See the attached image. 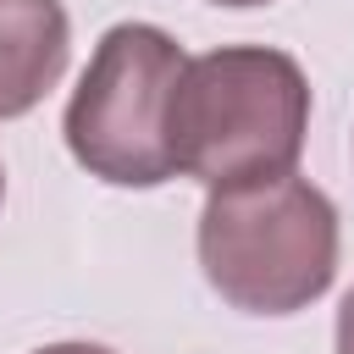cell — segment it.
<instances>
[{
	"label": "cell",
	"instance_id": "3957f363",
	"mask_svg": "<svg viewBox=\"0 0 354 354\" xmlns=\"http://www.w3.org/2000/svg\"><path fill=\"white\" fill-rule=\"evenodd\" d=\"M188 55L171 33L149 22H116L66 105V149L72 160L116 188H155L171 177V88Z\"/></svg>",
	"mask_w": 354,
	"mask_h": 354
},
{
	"label": "cell",
	"instance_id": "7a4b0ae2",
	"mask_svg": "<svg viewBox=\"0 0 354 354\" xmlns=\"http://www.w3.org/2000/svg\"><path fill=\"white\" fill-rule=\"evenodd\" d=\"M205 282L249 315H293L332 288L337 210L304 177L216 188L199 210Z\"/></svg>",
	"mask_w": 354,
	"mask_h": 354
},
{
	"label": "cell",
	"instance_id": "277c9868",
	"mask_svg": "<svg viewBox=\"0 0 354 354\" xmlns=\"http://www.w3.org/2000/svg\"><path fill=\"white\" fill-rule=\"evenodd\" d=\"M72 28L61 0H0V122L33 111L66 72Z\"/></svg>",
	"mask_w": 354,
	"mask_h": 354
},
{
	"label": "cell",
	"instance_id": "5b68a950",
	"mask_svg": "<svg viewBox=\"0 0 354 354\" xmlns=\"http://www.w3.org/2000/svg\"><path fill=\"white\" fill-rule=\"evenodd\" d=\"M337 354H354V288H348V299L337 310Z\"/></svg>",
	"mask_w": 354,
	"mask_h": 354
},
{
	"label": "cell",
	"instance_id": "6da1fadb",
	"mask_svg": "<svg viewBox=\"0 0 354 354\" xmlns=\"http://www.w3.org/2000/svg\"><path fill=\"white\" fill-rule=\"evenodd\" d=\"M310 127V83L293 55L266 44L210 50L171 88L166 144L171 171L216 188L293 177Z\"/></svg>",
	"mask_w": 354,
	"mask_h": 354
},
{
	"label": "cell",
	"instance_id": "8992f818",
	"mask_svg": "<svg viewBox=\"0 0 354 354\" xmlns=\"http://www.w3.org/2000/svg\"><path fill=\"white\" fill-rule=\"evenodd\" d=\"M39 354H111V348H100V343H50Z\"/></svg>",
	"mask_w": 354,
	"mask_h": 354
},
{
	"label": "cell",
	"instance_id": "52a82bcc",
	"mask_svg": "<svg viewBox=\"0 0 354 354\" xmlns=\"http://www.w3.org/2000/svg\"><path fill=\"white\" fill-rule=\"evenodd\" d=\"M216 6H266V0H216Z\"/></svg>",
	"mask_w": 354,
	"mask_h": 354
},
{
	"label": "cell",
	"instance_id": "ba28073f",
	"mask_svg": "<svg viewBox=\"0 0 354 354\" xmlns=\"http://www.w3.org/2000/svg\"><path fill=\"white\" fill-rule=\"evenodd\" d=\"M0 194H6V177H0Z\"/></svg>",
	"mask_w": 354,
	"mask_h": 354
}]
</instances>
